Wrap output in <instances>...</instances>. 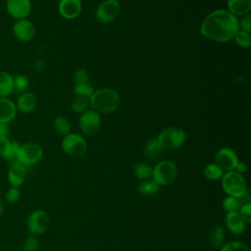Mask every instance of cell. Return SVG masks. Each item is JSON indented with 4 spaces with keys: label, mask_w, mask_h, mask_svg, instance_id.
Listing matches in <instances>:
<instances>
[{
    "label": "cell",
    "mask_w": 251,
    "mask_h": 251,
    "mask_svg": "<svg viewBox=\"0 0 251 251\" xmlns=\"http://www.w3.org/2000/svg\"><path fill=\"white\" fill-rule=\"evenodd\" d=\"M91 110L98 114H110L120 105L119 93L112 88H100L94 90L88 99Z\"/></svg>",
    "instance_id": "7a4b0ae2"
},
{
    "label": "cell",
    "mask_w": 251,
    "mask_h": 251,
    "mask_svg": "<svg viewBox=\"0 0 251 251\" xmlns=\"http://www.w3.org/2000/svg\"><path fill=\"white\" fill-rule=\"evenodd\" d=\"M28 85L29 80L25 75H17L16 76H14V91L23 93L25 91H27Z\"/></svg>",
    "instance_id": "f1b7e54d"
},
{
    "label": "cell",
    "mask_w": 251,
    "mask_h": 251,
    "mask_svg": "<svg viewBox=\"0 0 251 251\" xmlns=\"http://www.w3.org/2000/svg\"><path fill=\"white\" fill-rule=\"evenodd\" d=\"M53 126L55 131L60 135L66 136L71 132V124L69 120L63 116H59L55 118L53 122Z\"/></svg>",
    "instance_id": "d4e9b609"
},
{
    "label": "cell",
    "mask_w": 251,
    "mask_h": 251,
    "mask_svg": "<svg viewBox=\"0 0 251 251\" xmlns=\"http://www.w3.org/2000/svg\"><path fill=\"white\" fill-rule=\"evenodd\" d=\"M137 190L140 195L151 196L159 192L160 185H158L152 178H148L138 185Z\"/></svg>",
    "instance_id": "cb8c5ba5"
},
{
    "label": "cell",
    "mask_w": 251,
    "mask_h": 251,
    "mask_svg": "<svg viewBox=\"0 0 251 251\" xmlns=\"http://www.w3.org/2000/svg\"><path fill=\"white\" fill-rule=\"evenodd\" d=\"M78 126L84 135L92 136L101 127V116L93 110H86L79 116Z\"/></svg>",
    "instance_id": "ba28073f"
},
{
    "label": "cell",
    "mask_w": 251,
    "mask_h": 251,
    "mask_svg": "<svg viewBox=\"0 0 251 251\" xmlns=\"http://www.w3.org/2000/svg\"><path fill=\"white\" fill-rule=\"evenodd\" d=\"M62 150L69 157L80 158L87 151V143L81 135L70 132L62 140Z\"/></svg>",
    "instance_id": "52a82bcc"
},
{
    "label": "cell",
    "mask_w": 251,
    "mask_h": 251,
    "mask_svg": "<svg viewBox=\"0 0 251 251\" xmlns=\"http://www.w3.org/2000/svg\"><path fill=\"white\" fill-rule=\"evenodd\" d=\"M251 10V0H227V11L232 15L245 16Z\"/></svg>",
    "instance_id": "ffe728a7"
},
{
    "label": "cell",
    "mask_w": 251,
    "mask_h": 251,
    "mask_svg": "<svg viewBox=\"0 0 251 251\" xmlns=\"http://www.w3.org/2000/svg\"><path fill=\"white\" fill-rule=\"evenodd\" d=\"M241 204L239 199L232 197V196H226L223 200V208L226 213L230 212H238Z\"/></svg>",
    "instance_id": "f546056e"
},
{
    "label": "cell",
    "mask_w": 251,
    "mask_h": 251,
    "mask_svg": "<svg viewBox=\"0 0 251 251\" xmlns=\"http://www.w3.org/2000/svg\"><path fill=\"white\" fill-rule=\"evenodd\" d=\"M176 176L177 167L173 161L170 160L161 161L154 168H152L151 178L160 186L173 183Z\"/></svg>",
    "instance_id": "5b68a950"
},
{
    "label": "cell",
    "mask_w": 251,
    "mask_h": 251,
    "mask_svg": "<svg viewBox=\"0 0 251 251\" xmlns=\"http://www.w3.org/2000/svg\"><path fill=\"white\" fill-rule=\"evenodd\" d=\"M238 30V19L224 9L215 10L208 14L200 25L201 34L218 43L230 41Z\"/></svg>",
    "instance_id": "6da1fadb"
},
{
    "label": "cell",
    "mask_w": 251,
    "mask_h": 251,
    "mask_svg": "<svg viewBox=\"0 0 251 251\" xmlns=\"http://www.w3.org/2000/svg\"><path fill=\"white\" fill-rule=\"evenodd\" d=\"M121 12V5L118 0H104L96 10L95 16L99 23L110 24L117 19Z\"/></svg>",
    "instance_id": "9c48e42d"
},
{
    "label": "cell",
    "mask_w": 251,
    "mask_h": 251,
    "mask_svg": "<svg viewBox=\"0 0 251 251\" xmlns=\"http://www.w3.org/2000/svg\"><path fill=\"white\" fill-rule=\"evenodd\" d=\"M238 211H239L238 213L241 215L243 220L249 224L251 222V204H250V202L241 204Z\"/></svg>",
    "instance_id": "74e56055"
},
{
    "label": "cell",
    "mask_w": 251,
    "mask_h": 251,
    "mask_svg": "<svg viewBox=\"0 0 251 251\" xmlns=\"http://www.w3.org/2000/svg\"><path fill=\"white\" fill-rule=\"evenodd\" d=\"M234 171L237 172V173L240 174V175H243V174H245V173L247 172V165H246L245 163H243V162H239V161H238V163H237V165H236Z\"/></svg>",
    "instance_id": "f35d334b"
},
{
    "label": "cell",
    "mask_w": 251,
    "mask_h": 251,
    "mask_svg": "<svg viewBox=\"0 0 251 251\" xmlns=\"http://www.w3.org/2000/svg\"><path fill=\"white\" fill-rule=\"evenodd\" d=\"M163 148L159 143L157 138H151L147 141L145 148H144V155L147 159L151 161H155L160 158L162 154Z\"/></svg>",
    "instance_id": "603a6c76"
},
{
    "label": "cell",
    "mask_w": 251,
    "mask_h": 251,
    "mask_svg": "<svg viewBox=\"0 0 251 251\" xmlns=\"http://www.w3.org/2000/svg\"><path fill=\"white\" fill-rule=\"evenodd\" d=\"M222 186L228 196L237 199L244 197L248 192L246 179L243 175H240L235 171H229L224 174L222 176Z\"/></svg>",
    "instance_id": "3957f363"
},
{
    "label": "cell",
    "mask_w": 251,
    "mask_h": 251,
    "mask_svg": "<svg viewBox=\"0 0 251 251\" xmlns=\"http://www.w3.org/2000/svg\"><path fill=\"white\" fill-rule=\"evenodd\" d=\"M235 43L242 47V48H248L250 47L251 45V35H250V32H246V31H243V30H238L234 37H233Z\"/></svg>",
    "instance_id": "4dcf8cb0"
},
{
    "label": "cell",
    "mask_w": 251,
    "mask_h": 251,
    "mask_svg": "<svg viewBox=\"0 0 251 251\" xmlns=\"http://www.w3.org/2000/svg\"><path fill=\"white\" fill-rule=\"evenodd\" d=\"M26 176V167L21 164L18 161H13L11 162L9 169H8V181L11 184V186H16L19 187L21 186Z\"/></svg>",
    "instance_id": "5bb4252c"
},
{
    "label": "cell",
    "mask_w": 251,
    "mask_h": 251,
    "mask_svg": "<svg viewBox=\"0 0 251 251\" xmlns=\"http://www.w3.org/2000/svg\"><path fill=\"white\" fill-rule=\"evenodd\" d=\"M6 201L10 204H15L20 200V189L16 186H11L5 194Z\"/></svg>",
    "instance_id": "d590c367"
},
{
    "label": "cell",
    "mask_w": 251,
    "mask_h": 251,
    "mask_svg": "<svg viewBox=\"0 0 251 251\" xmlns=\"http://www.w3.org/2000/svg\"><path fill=\"white\" fill-rule=\"evenodd\" d=\"M225 230L221 226H214L208 232V243L212 248H219L225 241Z\"/></svg>",
    "instance_id": "7402d4cb"
},
{
    "label": "cell",
    "mask_w": 251,
    "mask_h": 251,
    "mask_svg": "<svg viewBox=\"0 0 251 251\" xmlns=\"http://www.w3.org/2000/svg\"><path fill=\"white\" fill-rule=\"evenodd\" d=\"M225 222L228 230L235 235H240L245 231L247 223L243 220L238 212L226 213L225 217Z\"/></svg>",
    "instance_id": "e0dca14e"
},
{
    "label": "cell",
    "mask_w": 251,
    "mask_h": 251,
    "mask_svg": "<svg viewBox=\"0 0 251 251\" xmlns=\"http://www.w3.org/2000/svg\"><path fill=\"white\" fill-rule=\"evenodd\" d=\"M215 160H216V164L224 172L234 171L239 161L235 151L229 147H223L219 149L216 153Z\"/></svg>",
    "instance_id": "4fadbf2b"
},
{
    "label": "cell",
    "mask_w": 251,
    "mask_h": 251,
    "mask_svg": "<svg viewBox=\"0 0 251 251\" xmlns=\"http://www.w3.org/2000/svg\"><path fill=\"white\" fill-rule=\"evenodd\" d=\"M15 104L18 112L22 114H28L36 108L37 98L32 92L25 91L23 93H20Z\"/></svg>",
    "instance_id": "2e32d148"
},
{
    "label": "cell",
    "mask_w": 251,
    "mask_h": 251,
    "mask_svg": "<svg viewBox=\"0 0 251 251\" xmlns=\"http://www.w3.org/2000/svg\"><path fill=\"white\" fill-rule=\"evenodd\" d=\"M238 27L240 30L246 32L251 31V16L249 14L242 16V18L238 21Z\"/></svg>",
    "instance_id": "8d00e7d4"
},
{
    "label": "cell",
    "mask_w": 251,
    "mask_h": 251,
    "mask_svg": "<svg viewBox=\"0 0 251 251\" xmlns=\"http://www.w3.org/2000/svg\"><path fill=\"white\" fill-rule=\"evenodd\" d=\"M220 251H249V248L242 242L230 241L222 245Z\"/></svg>",
    "instance_id": "d6a6232c"
},
{
    "label": "cell",
    "mask_w": 251,
    "mask_h": 251,
    "mask_svg": "<svg viewBox=\"0 0 251 251\" xmlns=\"http://www.w3.org/2000/svg\"><path fill=\"white\" fill-rule=\"evenodd\" d=\"M19 147L20 144L17 141H11L8 136L0 135V156L5 160L15 161Z\"/></svg>",
    "instance_id": "ac0fdd59"
},
{
    "label": "cell",
    "mask_w": 251,
    "mask_h": 251,
    "mask_svg": "<svg viewBox=\"0 0 251 251\" xmlns=\"http://www.w3.org/2000/svg\"><path fill=\"white\" fill-rule=\"evenodd\" d=\"M10 133V126L6 123H0V135L8 136Z\"/></svg>",
    "instance_id": "ab89813d"
},
{
    "label": "cell",
    "mask_w": 251,
    "mask_h": 251,
    "mask_svg": "<svg viewBox=\"0 0 251 251\" xmlns=\"http://www.w3.org/2000/svg\"><path fill=\"white\" fill-rule=\"evenodd\" d=\"M156 138L163 149L174 150L183 145L186 140V133L178 126H169L163 129Z\"/></svg>",
    "instance_id": "277c9868"
},
{
    "label": "cell",
    "mask_w": 251,
    "mask_h": 251,
    "mask_svg": "<svg viewBox=\"0 0 251 251\" xmlns=\"http://www.w3.org/2000/svg\"><path fill=\"white\" fill-rule=\"evenodd\" d=\"M39 248V243L34 235L27 236L23 243V251H37Z\"/></svg>",
    "instance_id": "836d02e7"
},
{
    "label": "cell",
    "mask_w": 251,
    "mask_h": 251,
    "mask_svg": "<svg viewBox=\"0 0 251 251\" xmlns=\"http://www.w3.org/2000/svg\"><path fill=\"white\" fill-rule=\"evenodd\" d=\"M4 210H5V206H4V202L2 200V198L0 197V217L3 215L4 213Z\"/></svg>",
    "instance_id": "60d3db41"
},
{
    "label": "cell",
    "mask_w": 251,
    "mask_h": 251,
    "mask_svg": "<svg viewBox=\"0 0 251 251\" xmlns=\"http://www.w3.org/2000/svg\"><path fill=\"white\" fill-rule=\"evenodd\" d=\"M13 92L14 76L6 71H0V98L9 97Z\"/></svg>",
    "instance_id": "44dd1931"
},
{
    "label": "cell",
    "mask_w": 251,
    "mask_h": 251,
    "mask_svg": "<svg viewBox=\"0 0 251 251\" xmlns=\"http://www.w3.org/2000/svg\"><path fill=\"white\" fill-rule=\"evenodd\" d=\"M58 11L61 17L66 20H74L81 12L80 0H60L58 5Z\"/></svg>",
    "instance_id": "9a60e30c"
},
{
    "label": "cell",
    "mask_w": 251,
    "mask_h": 251,
    "mask_svg": "<svg viewBox=\"0 0 251 251\" xmlns=\"http://www.w3.org/2000/svg\"><path fill=\"white\" fill-rule=\"evenodd\" d=\"M74 92L77 96H82V97H86V98L89 99V97L94 92V89H93V87L91 86V84L89 82L77 83V84L75 85Z\"/></svg>",
    "instance_id": "1f68e13d"
},
{
    "label": "cell",
    "mask_w": 251,
    "mask_h": 251,
    "mask_svg": "<svg viewBox=\"0 0 251 251\" xmlns=\"http://www.w3.org/2000/svg\"><path fill=\"white\" fill-rule=\"evenodd\" d=\"M5 8L8 15L17 20L26 19L32 9L31 0H6Z\"/></svg>",
    "instance_id": "8fae6325"
},
{
    "label": "cell",
    "mask_w": 251,
    "mask_h": 251,
    "mask_svg": "<svg viewBox=\"0 0 251 251\" xmlns=\"http://www.w3.org/2000/svg\"><path fill=\"white\" fill-rule=\"evenodd\" d=\"M203 174L210 180H218L224 176V171L216 163H210L204 167Z\"/></svg>",
    "instance_id": "484cf974"
},
{
    "label": "cell",
    "mask_w": 251,
    "mask_h": 251,
    "mask_svg": "<svg viewBox=\"0 0 251 251\" xmlns=\"http://www.w3.org/2000/svg\"><path fill=\"white\" fill-rule=\"evenodd\" d=\"M88 107H89L88 98L82 97V96L75 95V97L71 103V109L76 114H82L87 110Z\"/></svg>",
    "instance_id": "83f0119b"
},
{
    "label": "cell",
    "mask_w": 251,
    "mask_h": 251,
    "mask_svg": "<svg viewBox=\"0 0 251 251\" xmlns=\"http://www.w3.org/2000/svg\"><path fill=\"white\" fill-rule=\"evenodd\" d=\"M74 80L75 82V84L77 83H86L89 82L90 80V75L87 72L86 69L84 68H79L75 72L74 75Z\"/></svg>",
    "instance_id": "e575fe53"
},
{
    "label": "cell",
    "mask_w": 251,
    "mask_h": 251,
    "mask_svg": "<svg viewBox=\"0 0 251 251\" xmlns=\"http://www.w3.org/2000/svg\"><path fill=\"white\" fill-rule=\"evenodd\" d=\"M15 102L9 97L0 98V123L10 124L17 116Z\"/></svg>",
    "instance_id": "d6986e66"
},
{
    "label": "cell",
    "mask_w": 251,
    "mask_h": 251,
    "mask_svg": "<svg viewBox=\"0 0 251 251\" xmlns=\"http://www.w3.org/2000/svg\"><path fill=\"white\" fill-rule=\"evenodd\" d=\"M49 226V217L43 210H34L31 212L26 221L27 230L31 235H40L44 233Z\"/></svg>",
    "instance_id": "30bf717a"
},
{
    "label": "cell",
    "mask_w": 251,
    "mask_h": 251,
    "mask_svg": "<svg viewBox=\"0 0 251 251\" xmlns=\"http://www.w3.org/2000/svg\"><path fill=\"white\" fill-rule=\"evenodd\" d=\"M133 174L139 179H148L152 176V168L147 163H138L133 168Z\"/></svg>",
    "instance_id": "4316f807"
},
{
    "label": "cell",
    "mask_w": 251,
    "mask_h": 251,
    "mask_svg": "<svg viewBox=\"0 0 251 251\" xmlns=\"http://www.w3.org/2000/svg\"><path fill=\"white\" fill-rule=\"evenodd\" d=\"M43 157L42 147L35 142H25L20 144L17 152L16 161L20 162L26 168L37 164Z\"/></svg>",
    "instance_id": "8992f818"
},
{
    "label": "cell",
    "mask_w": 251,
    "mask_h": 251,
    "mask_svg": "<svg viewBox=\"0 0 251 251\" xmlns=\"http://www.w3.org/2000/svg\"><path fill=\"white\" fill-rule=\"evenodd\" d=\"M12 32L18 40L27 42L34 38L36 28L34 24L26 18L17 20L12 26Z\"/></svg>",
    "instance_id": "7c38bea8"
}]
</instances>
